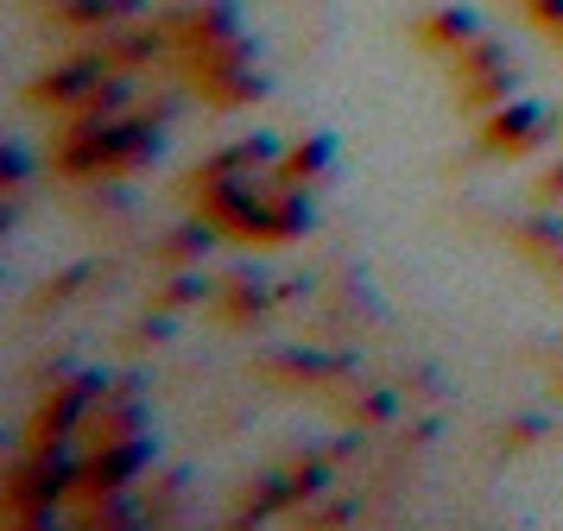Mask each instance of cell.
<instances>
[{
    "label": "cell",
    "instance_id": "1",
    "mask_svg": "<svg viewBox=\"0 0 563 531\" xmlns=\"http://www.w3.org/2000/svg\"><path fill=\"white\" fill-rule=\"evenodd\" d=\"M450 82H456V101L468 114H494V108L512 101V89H519V64H512L507 45H494L482 32L475 45H462L456 57H450Z\"/></svg>",
    "mask_w": 563,
    "mask_h": 531
},
{
    "label": "cell",
    "instance_id": "2",
    "mask_svg": "<svg viewBox=\"0 0 563 531\" xmlns=\"http://www.w3.org/2000/svg\"><path fill=\"white\" fill-rule=\"evenodd\" d=\"M558 140V114L538 101H500L494 114H482V146L494 158H532Z\"/></svg>",
    "mask_w": 563,
    "mask_h": 531
},
{
    "label": "cell",
    "instance_id": "3",
    "mask_svg": "<svg viewBox=\"0 0 563 531\" xmlns=\"http://www.w3.org/2000/svg\"><path fill=\"white\" fill-rule=\"evenodd\" d=\"M266 303H273V291H266V278H260L254 266H229L222 285L209 291V310H216L222 323H254V317H266Z\"/></svg>",
    "mask_w": 563,
    "mask_h": 531
},
{
    "label": "cell",
    "instance_id": "4",
    "mask_svg": "<svg viewBox=\"0 0 563 531\" xmlns=\"http://www.w3.org/2000/svg\"><path fill=\"white\" fill-rule=\"evenodd\" d=\"M52 20L77 38H102V32L140 20V0H52Z\"/></svg>",
    "mask_w": 563,
    "mask_h": 531
},
{
    "label": "cell",
    "instance_id": "5",
    "mask_svg": "<svg viewBox=\"0 0 563 531\" xmlns=\"http://www.w3.org/2000/svg\"><path fill=\"white\" fill-rule=\"evenodd\" d=\"M512 247L526 253L538 273H558L563 278V222H558V215H526V222L512 228Z\"/></svg>",
    "mask_w": 563,
    "mask_h": 531
},
{
    "label": "cell",
    "instance_id": "6",
    "mask_svg": "<svg viewBox=\"0 0 563 531\" xmlns=\"http://www.w3.org/2000/svg\"><path fill=\"white\" fill-rule=\"evenodd\" d=\"M418 38L437 45L443 57H456L462 45H475V38H482V20H475L468 7H443V13H431V20H418Z\"/></svg>",
    "mask_w": 563,
    "mask_h": 531
},
{
    "label": "cell",
    "instance_id": "7",
    "mask_svg": "<svg viewBox=\"0 0 563 531\" xmlns=\"http://www.w3.org/2000/svg\"><path fill=\"white\" fill-rule=\"evenodd\" d=\"M330 140H285L279 146V172L291 177V184H317V177H330Z\"/></svg>",
    "mask_w": 563,
    "mask_h": 531
},
{
    "label": "cell",
    "instance_id": "8",
    "mask_svg": "<svg viewBox=\"0 0 563 531\" xmlns=\"http://www.w3.org/2000/svg\"><path fill=\"white\" fill-rule=\"evenodd\" d=\"M209 234H216V228H203V215H197L190 228H178V234H158V247H153L158 266H165V273H190V266L203 259Z\"/></svg>",
    "mask_w": 563,
    "mask_h": 531
},
{
    "label": "cell",
    "instance_id": "9",
    "mask_svg": "<svg viewBox=\"0 0 563 531\" xmlns=\"http://www.w3.org/2000/svg\"><path fill=\"white\" fill-rule=\"evenodd\" d=\"M532 197H538V202H558V209H563V158H558V165H551V172H544V177L532 184Z\"/></svg>",
    "mask_w": 563,
    "mask_h": 531
},
{
    "label": "cell",
    "instance_id": "10",
    "mask_svg": "<svg viewBox=\"0 0 563 531\" xmlns=\"http://www.w3.org/2000/svg\"><path fill=\"white\" fill-rule=\"evenodd\" d=\"M558 399H563V367H558Z\"/></svg>",
    "mask_w": 563,
    "mask_h": 531
},
{
    "label": "cell",
    "instance_id": "11",
    "mask_svg": "<svg viewBox=\"0 0 563 531\" xmlns=\"http://www.w3.org/2000/svg\"><path fill=\"white\" fill-rule=\"evenodd\" d=\"M558 140H563V114H558Z\"/></svg>",
    "mask_w": 563,
    "mask_h": 531
}]
</instances>
